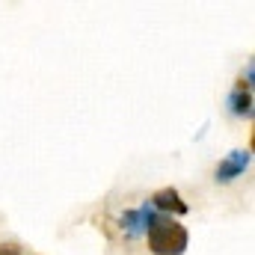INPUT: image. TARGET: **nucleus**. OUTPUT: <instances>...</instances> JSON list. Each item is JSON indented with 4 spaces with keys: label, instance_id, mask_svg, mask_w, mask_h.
<instances>
[{
    "label": "nucleus",
    "instance_id": "obj_1",
    "mask_svg": "<svg viewBox=\"0 0 255 255\" xmlns=\"http://www.w3.org/2000/svg\"><path fill=\"white\" fill-rule=\"evenodd\" d=\"M190 244V235L184 226H178L172 217L160 214L148 229V247L154 255H181Z\"/></svg>",
    "mask_w": 255,
    "mask_h": 255
},
{
    "label": "nucleus",
    "instance_id": "obj_2",
    "mask_svg": "<svg viewBox=\"0 0 255 255\" xmlns=\"http://www.w3.org/2000/svg\"><path fill=\"white\" fill-rule=\"evenodd\" d=\"M250 163H253V151H250V148H235V151H229V154L220 160V166L214 169V181H217V184H232L235 178H241V175L250 169Z\"/></svg>",
    "mask_w": 255,
    "mask_h": 255
},
{
    "label": "nucleus",
    "instance_id": "obj_3",
    "mask_svg": "<svg viewBox=\"0 0 255 255\" xmlns=\"http://www.w3.org/2000/svg\"><path fill=\"white\" fill-rule=\"evenodd\" d=\"M157 214H187L190 211V205L181 199V193L172 190V187H163V190H157L154 196H151V202H148Z\"/></svg>",
    "mask_w": 255,
    "mask_h": 255
},
{
    "label": "nucleus",
    "instance_id": "obj_4",
    "mask_svg": "<svg viewBox=\"0 0 255 255\" xmlns=\"http://www.w3.org/2000/svg\"><path fill=\"white\" fill-rule=\"evenodd\" d=\"M229 110L235 116H253V95L247 89H235L229 95Z\"/></svg>",
    "mask_w": 255,
    "mask_h": 255
},
{
    "label": "nucleus",
    "instance_id": "obj_5",
    "mask_svg": "<svg viewBox=\"0 0 255 255\" xmlns=\"http://www.w3.org/2000/svg\"><path fill=\"white\" fill-rule=\"evenodd\" d=\"M0 255H24V253H21V247H15V244H3V247H0Z\"/></svg>",
    "mask_w": 255,
    "mask_h": 255
}]
</instances>
